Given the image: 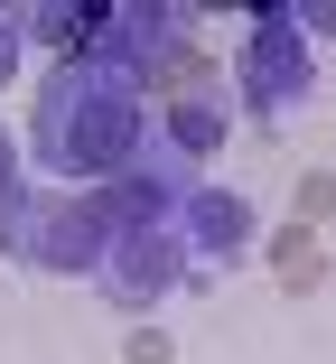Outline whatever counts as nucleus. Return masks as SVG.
<instances>
[{
    "label": "nucleus",
    "mask_w": 336,
    "mask_h": 364,
    "mask_svg": "<svg viewBox=\"0 0 336 364\" xmlns=\"http://www.w3.org/2000/svg\"><path fill=\"white\" fill-rule=\"evenodd\" d=\"M187 225L206 234V243H243V234H252V215H243L234 196H187Z\"/></svg>",
    "instance_id": "nucleus-2"
},
{
    "label": "nucleus",
    "mask_w": 336,
    "mask_h": 364,
    "mask_svg": "<svg viewBox=\"0 0 336 364\" xmlns=\"http://www.w3.org/2000/svg\"><path fill=\"white\" fill-rule=\"evenodd\" d=\"M243 85H252V103L261 112H299V94H308V56H299V38L281 28V10H261V38H252V65H243Z\"/></svg>",
    "instance_id": "nucleus-1"
},
{
    "label": "nucleus",
    "mask_w": 336,
    "mask_h": 364,
    "mask_svg": "<svg viewBox=\"0 0 336 364\" xmlns=\"http://www.w3.org/2000/svg\"><path fill=\"white\" fill-rule=\"evenodd\" d=\"M10 47H19V28H10V19H0V75H10Z\"/></svg>",
    "instance_id": "nucleus-3"
},
{
    "label": "nucleus",
    "mask_w": 336,
    "mask_h": 364,
    "mask_svg": "<svg viewBox=\"0 0 336 364\" xmlns=\"http://www.w3.org/2000/svg\"><path fill=\"white\" fill-rule=\"evenodd\" d=\"M0 196H10V150H0Z\"/></svg>",
    "instance_id": "nucleus-4"
}]
</instances>
